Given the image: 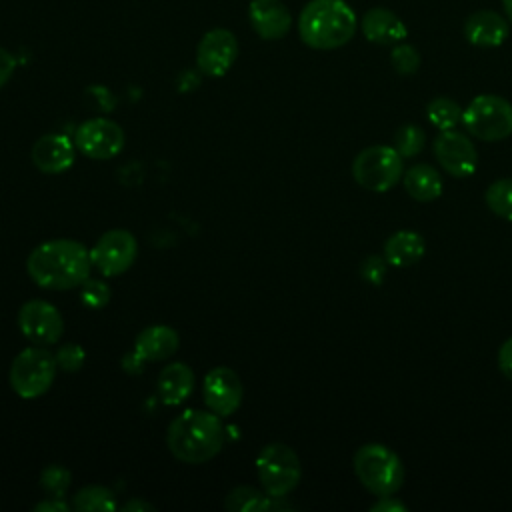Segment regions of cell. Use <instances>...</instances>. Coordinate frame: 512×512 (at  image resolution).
Instances as JSON below:
<instances>
[{
    "mask_svg": "<svg viewBox=\"0 0 512 512\" xmlns=\"http://www.w3.org/2000/svg\"><path fill=\"white\" fill-rule=\"evenodd\" d=\"M462 106L446 96H438L428 102L426 116L438 130H452L462 122Z\"/></svg>",
    "mask_w": 512,
    "mask_h": 512,
    "instance_id": "obj_25",
    "label": "cell"
},
{
    "mask_svg": "<svg viewBox=\"0 0 512 512\" xmlns=\"http://www.w3.org/2000/svg\"><path fill=\"white\" fill-rule=\"evenodd\" d=\"M464 38L478 48L502 46L510 34V22L490 8L472 12L464 22Z\"/></svg>",
    "mask_w": 512,
    "mask_h": 512,
    "instance_id": "obj_16",
    "label": "cell"
},
{
    "mask_svg": "<svg viewBox=\"0 0 512 512\" xmlns=\"http://www.w3.org/2000/svg\"><path fill=\"white\" fill-rule=\"evenodd\" d=\"M68 508H70V506H68L62 498H52V496H48V500L38 502V504L34 506L36 512H66Z\"/></svg>",
    "mask_w": 512,
    "mask_h": 512,
    "instance_id": "obj_36",
    "label": "cell"
},
{
    "mask_svg": "<svg viewBox=\"0 0 512 512\" xmlns=\"http://www.w3.org/2000/svg\"><path fill=\"white\" fill-rule=\"evenodd\" d=\"M30 278L48 290L78 288L92 270L90 250L70 238H56L36 246L26 260Z\"/></svg>",
    "mask_w": 512,
    "mask_h": 512,
    "instance_id": "obj_1",
    "label": "cell"
},
{
    "mask_svg": "<svg viewBox=\"0 0 512 512\" xmlns=\"http://www.w3.org/2000/svg\"><path fill=\"white\" fill-rule=\"evenodd\" d=\"M158 396L164 404L176 406L184 402L194 390V372L184 362H172L158 374Z\"/></svg>",
    "mask_w": 512,
    "mask_h": 512,
    "instance_id": "obj_20",
    "label": "cell"
},
{
    "mask_svg": "<svg viewBox=\"0 0 512 512\" xmlns=\"http://www.w3.org/2000/svg\"><path fill=\"white\" fill-rule=\"evenodd\" d=\"M438 164L454 178H468L478 168V150L472 140L458 130H440L432 144Z\"/></svg>",
    "mask_w": 512,
    "mask_h": 512,
    "instance_id": "obj_12",
    "label": "cell"
},
{
    "mask_svg": "<svg viewBox=\"0 0 512 512\" xmlns=\"http://www.w3.org/2000/svg\"><path fill=\"white\" fill-rule=\"evenodd\" d=\"M242 382L238 374L228 366H216L204 376L202 396L206 406L220 418L230 416L238 410L242 402Z\"/></svg>",
    "mask_w": 512,
    "mask_h": 512,
    "instance_id": "obj_15",
    "label": "cell"
},
{
    "mask_svg": "<svg viewBox=\"0 0 512 512\" xmlns=\"http://www.w3.org/2000/svg\"><path fill=\"white\" fill-rule=\"evenodd\" d=\"M248 18L264 40H280L292 28V14L280 0H250Z\"/></svg>",
    "mask_w": 512,
    "mask_h": 512,
    "instance_id": "obj_17",
    "label": "cell"
},
{
    "mask_svg": "<svg viewBox=\"0 0 512 512\" xmlns=\"http://www.w3.org/2000/svg\"><path fill=\"white\" fill-rule=\"evenodd\" d=\"M16 58L12 52H8L6 48H0V88L12 78L14 70H16Z\"/></svg>",
    "mask_w": 512,
    "mask_h": 512,
    "instance_id": "obj_34",
    "label": "cell"
},
{
    "mask_svg": "<svg viewBox=\"0 0 512 512\" xmlns=\"http://www.w3.org/2000/svg\"><path fill=\"white\" fill-rule=\"evenodd\" d=\"M18 328L36 346L56 344L64 332V320L56 306L46 300H28L18 310Z\"/></svg>",
    "mask_w": 512,
    "mask_h": 512,
    "instance_id": "obj_10",
    "label": "cell"
},
{
    "mask_svg": "<svg viewBox=\"0 0 512 512\" xmlns=\"http://www.w3.org/2000/svg\"><path fill=\"white\" fill-rule=\"evenodd\" d=\"M500 2H502V8H504V12H506L508 22L512 24V0H500Z\"/></svg>",
    "mask_w": 512,
    "mask_h": 512,
    "instance_id": "obj_38",
    "label": "cell"
},
{
    "mask_svg": "<svg viewBox=\"0 0 512 512\" xmlns=\"http://www.w3.org/2000/svg\"><path fill=\"white\" fill-rule=\"evenodd\" d=\"M358 20L344 0H310L298 16L300 40L314 50H336L352 40Z\"/></svg>",
    "mask_w": 512,
    "mask_h": 512,
    "instance_id": "obj_3",
    "label": "cell"
},
{
    "mask_svg": "<svg viewBox=\"0 0 512 512\" xmlns=\"http://www.w3.org/2000/svg\"><path fill=\"white\" fill-rule=\"evenodd\" d=\"M402 180H404V188H406L408 196L418 202L436 200L444 188L440 172L432 164H426V162L410 166L402 174Z\"/></svg>",
    "mask_w": 512,
    "mask_h": 512,
    "instance_id": "obj_22",
    "label": "cell"
},
{
    "mask_svg": "<svg viewBox=\"0 0 512 512\" xmlns=\"http://www.w3.org/2000/svg\"><path fill=\"white\" fill-rule=\"evenodd\" d=\"M386 272H388V260L378 256V254H370L362 260L360 264V276L368 282V284H374V286H380L386 278Z\"/></svg>",
    "mask_w": 512,
    "mask_h": 512,
    "instance_id": "obj_31",
    "label": "cell"
},
{
    "mask_svg": "<svg viewBox=\"0 0 512 512\" xmlns=\"http://www.w3.org/2000/svg\"><path fill=\"white\" fill-rule=\"evenodd\" d=\"M56 356L52 352H48L42 346H32V348H24L10 366L8 372V380L12 390L24 398V400H32L42 396L54 382L56 378Z\"/></svg>",
    "mask_w": 512,
    "mask_h": 512,
    "instance_id": "obj_5",
    "label": "cell"
},
{
    "mask_svg": "<svg viewBox=\"0 0 512 512\" xmlns=\"http://www.w3.org/2000/svg\"><path fill=\"white\" fill-rule=\"evenodd\" d=\"M484 198H486L488 208L496 216L512 222V178H500V180L492 182L486 188Z\"/></svg>",
    "mask_w": 512,
    "mask_h": 512,
    "instance_id": "obj_26",
    "label": "cell"
},
{
    "mask_svg": "<svg viewBox=\"0 0 512 512\" xmlns=\"http://www.w3.org/2000/svg\"><path fill=\"white\" fill-rule=\"evenodd\" d=\"M468 134L482 142H498L512 134V104L496 94H480L462 112Z\"/></svg>",
    "mask_w": 512,
    "mask_h": 512,
    "instance_id": "obj_6",
    "label": "cell"
},
{
    "mask_svg": "<svg viewBox=\"0 0 512 512\" xmlns=\"http://www.w3.org/2000/svg\"><path fill=\"white\" fill-rule=\"evenodd\" d=\"M40 486L52 498H62L70 486V472L58 464H50L40 472Z\"/></svg>",
    "mask_w": 512,
    "mask_h": 512,
    "instance_id": "obj_29",
    "label": "cell"
},
{
    "mask_svg": "<svg viewBox=\"0 0 512 512\" xmlns=\"http://www.w3.org/2000/svg\"><path fill=\"white\" fill-rule=\"evenodd\" d=\"M390 64L400 76H412L420 68V52L408 42H398L392 46Z\"/></svg>",
    "mask_w": 512,
    "mask_h": 512,
    "instance_id": "obj_28",
    "label": "cell"
},
{
    "mask_svg": "<svg viewBox=\"0 0 512 512\" xmlns=\"http://www.w3.org/2000/svg\"><path fill=\"white\" fill-rule=\"evenodd\" d=\"M56 356V362H58V368L66 370V372H76L82 368L84 360H86V354H84V348L80 344H64L58 348V352L54 354Z\"/></svg>",
    "mask_w": 512,
    "mask_h": 512,
    "instance_id": "obj_32",
    "label": "cell"
},
{
    "mask_svg": "<svg viewBox=\"0 0 512 512\" xmlns=\"http://www.w3.org/2000/svg\"><path fill=\"white\" fill-rule=\"evenodd\" d=\"M238 56V40L226 28L208 30L196 48V64L200 72L212 78L224 76Z\"/></svg>",
    "mask_w": 512,
    "mask_h": 512,
    "instance_id": "obj_13",
    "label": "cell"
},
{
    "mask_svg": "<svg viewBox=\"0 0 512 512\" xmlns=\"http://www.w3.org/2000/svg\"><path fill=\"white\" fill-rule=\"evenodd\" d=\"M256 474L266 494L272 498H284L298 486L302 468L296 452L290 446L272 442L260 450L256 458Z\"/></svg>",
    "mask_w": 512,
    "mask_h": 512,
    "instance_id": "obj_7",
    "label": "cell"
},
{
    "mask_svg": "<svg viewBox=\"0 0 512 512\" xmlns=\"http://www.w3.org/2000/svg\"><path fill=\"white\" fill-rule=\"evenodd\" d=\"M354 474L360 484L374 496H390L404 482V466L400 456L384 444H364L356 450Z\"/></svg>",
    "mask_w": 512,
    "mask_h": 512,
    "instance_id": "obj_4",
    "label": "cell"
},
{
    "mask_svg": "<svg viewBox=\"0 0 512 512\" xmlns=\"http://www.w3.org/2000/svg\"><path fill=\"white\" fill-rule=\"evenodd\" d=\"M498 368L508 380H512V336L498 350Z\"/></svg>",
    "mask_w": 512,
    "mask_h": 512,
    "instance_id": "obj_35",
    "label": "cell"
},
{
    "mask_svg": "<svg viewBox=\"0 0 512 512\" xmlns=\"http://www.w3.org/2000/svg\"><path fill=\"white\" fill-rule=\"evenodd\" d=\"M180 346V336L174 328L156 324L144 328L136 340H134V350L124 358V368L128 372L138 370L144 362H160L176 354Z\"/></svg>",
    "mask_w": 512,
    "mask_h": 512,
    "instance_id": "obj_14",
    "label": "cell"
},
{
    "mask_svg": "<svg viewBox=\"0 0 512 512\" xmlns=\"http://www.w3.org/2000/svg\"><path fill=\"white\" fill-rule=\"evenodd\" d=\"M370 510L372 512H406L408 506L390 494V496H380L378 502L370 506Z\"/></svg>",
    "mask_w": 512,
    "mask_h": 512,
    "instance_id": "obj_33",
    "label": "cell"
},
{
    "mask_svg": "<svg viewBox=\"0 0 512 512\" xmlns=\"http://www.w3.org/2000/svg\"><path fill=\"white\" fill-rule=\"evenodd\" d=\"M136 254H138L136 238L122 228L104 232L96 240V244L90 248L92 266L108 278L124 274L134 264Z\"/></svg>",
    "mask_w": 512,
    "mask_h": 512,
    "instance_id": "obj_9",
    "label": "cell"
},
{
    "mask_svg": "<svg viewBox=\"0 0 512 512\" xmlns=\"http://www.w3.org/2000/svg\"><path fill=\"white\" fill-rule=\"evenodd\" d=\"M80 300L88 308H102L110 300V290H108V286L104 282L88 278V280H84L80 284Z\"/></svg>",
    "mask_w": 512,
    "mask_h": 512,
    "instance_id": "obj_30",
    "label": "cell"
},
{
    "mask_svg": "<svg viewBox=\"0 0 512 512\" xmlns=\"http://www.w3.org/2000/svg\"><path fill=\"white\" fill-rule=\"evenodd\" d=\"M32 162L44 174H60L74 164V146L64 134H46L34 142Z\"/></svg>",
    "mask_w": 512,
    "mask_h": 512,
    "instance_id": "obj_19",
    "label": "cell"
},
{
    "mask_svg": "<svg viewBox=\"0 0 512 512\" xmlns=\"http://www.w3.org/2000/svg\"><path fill=\"white\" fill-rule=\"evenodd\" d=\"M122 510H144V512H150V510H154V506L150 504V502H142V500H128L124 506H122Z\"/></svg>",
    "mask_w": 512,
    "mask_h": 512,
    "instance_id": "obj_37",
    "label": "cell"
},
{
    "mask_svg": "<svg viewBox=\"0 0 512 512\" xmlns=\"http://www.w3.org/2000/svg\"><path fill=\"white\" fill-rule=\"evenodd\" d=\"M360 30L368 42L382 46H394L398 42H404L408 36V28L402 18L394 10L384 6H374L364 12L360 20Z\"/></svg>",
    "mask_w": 512,
    "mask_h": 512,
    "instance_id": "obj_18",
    "label": "cell"
},
{
    "mask_svg": "<svg viewBox=\"0 0 512 512\" xmlns=\"http://www.w3.org/2000/svg\"><path fill=\"white\" fill-rule=\"evenodd\" d=\"M72 506L80 512H110L116 510V498L110 488L92 484L76 492Z\"/></svg>",
    "mask_w": 512,
    "mask_h": 512,
    "instance_id": "obj_24",
    "label": "cell"
},
{
    "mask_svg": "<svg viewBox=\"0 0 512 512\" xmlns=\"http://www.w3.org/2000/svg\"><path fill=\"white\" fill-rule=\"evenodd\" d=\"M402 172V156L394 146H368L352 162L354 180L370 192H388L400 182Z\"/></svg>",
    "mask_w": 512,
    "mask_h": 512,
    "instance_id": "obj_8",
    "label": "cell"
},
{
    "mask_svg": "<svg viewBox=\"0 0 512 512\" xmlns=\"http://www.w3.org/2000/svg\"><path fill=\"white\" fill-rule=\"evenodd\" d=\"M426 132L416 124H404L394 134V148L402 158H412L424 150Z\"/></svg>",
    "mask_w": 512,
    "mask_h": 512,
    "instance_id": "obj_27",
    "label": "cell"
},
{
    "mask_svg": "<svg viewBox=\"0 0 512 512\" xmlns=\"http://www.w3.org/2000/svg\"><path fill=\"white\" fill-rule=\"evenodd\" d=\"M166 444L174 458L186 464H202L212 460L224 446V426L212 410H184L166 432Z\"/></svg>",
    "mask_w": 512,
    "mask_h": 512,
    "instance_id": "obj_2",
    "label": "cell"
},
{
    "mask_svg": "<svg viewBox=\"0 0 512 512\" xmlns=\"http://www.w3.org/2000/svg\"><path fill=\"white\" fill-rule=\"evenodd\" d=\"M270 494L264 496V492L252 488V486H236L230 490L226 496V508L228 510H238V512H264V510H276L282 508Z\"/></svg>",
    "mask_w": 512,
    "mask_h": 512,
    "instance_id": "obj_23",
    "label": "cell"
},
{
    "mask_svg": "<svg viewBox=\"0 0 512 512\" xmlns=\"http://www.w3.org/2000/svg\"><path fill=\"white\" fill-rule=\"evenodd\" d=\"M74 144L88 158L110 160L124 148V130L110 118H90L78 126Z\"/></svg>",
    "mask_w": 512,
    "mask_h": 512,
    "instance_id": "obj_11",
    "label": "cell"
},
{
    "mask_svg": "<svg viewBox=\"0 0 512 512\" xmlns=\"http://www.w3.org/2000/svg\"><path fill=\"white\" fill-rule=\"evenodd\" d=\"M424 252H426V242L422 234L414 230L394 232L384 244V258L388 260V264L396 268H406L416 264L424 256Z\"/></svg>",
    "mask_w": 512,
    "mask_h": 512,
    "instance_id": "obj_21",
    "label": "cell"
}]
</instances>
